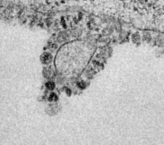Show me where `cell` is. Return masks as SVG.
<instances>
[{"instance_id": "1", "label": "cell", "mask_w": 164, "mask_h": 145, "mask_svg": "<svg viewBox=\"0 0 164 145\" xmlns=\"http://www.w3.org/2000/svg\"><path fill=\"white\" fill-rule=\"evenodd\" d=\"M52 56L48 53L44 54L42 57V61L43 63L46 64H49L52 61Z\"/></svg>"}, {"instance_id": "2", "label": "cell", "mask_w": 164, "mask_h": 145, "mask_svg": "<svg viewBox=\"0 0 164 145\" xmlns=\"http://www.w3.org/2000/svg\"><path fill=\"white\" fill-rule=\"evenodd\" d=\"M46 87L48 88V89H49V90H54V89L55 88V83L52 82H49L47 83L46 84Z\"/></svg>"}, {"instance_id": "3", "label": "cell", "mask_w": 164, "mask_h": 145, "mask_svg": "<svg viewBox=\"0 0 164 145\" xmlns=\"http://www.w3.org/2000/svg\"><path fill=\"white\" fill-rule=\"evenodd\" d=\"M57 99V97L56 94H52L50 95V98L49 100L51 101H55Z\"/></svg>"}, {"instance_id": "4", "label": "cell", "mask_w": 164, "mask_h": 145, "mask_svg": "<svg viewBox=\"0 0 164 145\" xmlns=\"http://www.w3.org/2000/svg\"><path fill=\"white\" fill-rule=\"evenodd\" d=\"M79 86L81 88H83L85 87V84L83 83H82V82H80L79 83Z\"/></svg>"}]
</instances>
